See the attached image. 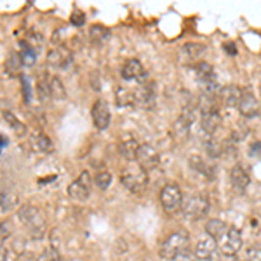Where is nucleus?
<instances>
[{
  "label": "nucleus",
  "instance_id": "nucleus-1",
  "mask_svg": "<svg viewBox=\"0 0 261 261\" xmlns=\"http://www.w3.org/2000/svg\"><path fill=\"white\" fill-rule=\"evenodd\" d=\"M18 216L21 223L24 225V228H27L33 237L40 239L42 235H44L45 231V216L44 213L40 211L39 207H35V205L32 204H24L19 207L18 211Z\"/></svg>",
  "mask_w": 261,
  "mask_h": 261
},
{
  "label": "nucleus",
  "instance_id": "nucleus-2",
  "mask_svg": "<svg viewBox=\"0 0 261 261\" xmlns=\"http://www.w3.org/2000/svg\"><path fill=\"white\" fill-rule=\"evenodd\" d=\"M120 181L129 192L133 193H141L148 185V172H146L140 164L130 162L125 166V169L122 171Z\"/></svg>",
  "mask_w": 261,
  "mask_h": 261
},
{
  "label": "nucleus",
  "instance_id": "nucleus-3",
  "mask_svg": "<svg viewBox=\"0 0 261 261\" xmlns=\"http://www.w3.org/2000/svg\"><path fill=\"white\" fill-rule=\"evenodd\" d=\"M188 249V233L185 230H178L171 233L161 246V258L178 259Z\"/></svg>",
  "mask_w": 261,
  "mask_h": 261
},
{
  "label": "nucleus",
  "instance_id": "nucleus-4",
  "mask_svg": "<svg viewBox=\"0 0 261 261\" xmlns=\"http://www.w3.org/2000/svg\"><path fill=\"white\" fill-rule=\"evenodd\" d=\"M183 209L185 216L192 218V220H199V218L205 216L209 213V200L205 195H200V193H193V195H188L183 199Z\"/></svg>",
  "mask_w": 261,
  "mask_h": 261
},
{
  "label": "nucleus",
  "instance_id": "nucleus-5",
  "mask_svg": "<svg viewBox=\"0 0 261 261\" xmlns=\"http://www.w3.org/2000/svg\"><path fill=\"white\" fill-rule=\"evenodd\" d=\"M195 77L202 86V89L205 91V94L216 96L218 92H220L221 87L218 86L216 75H214L211 65H207V63H199V65L195 66Z\"/></svg>",
  "mask_w": 261,
  "mask_h": 261
},
{
  "label": "nucleus",
  "instance_id": "nucleus-6",
  "mask_svg": "<svg viewBox=\"0 0 261 261\" xmlns=\"http://www.w3.org/2000/svg\"><path fill=\"white\" fill-rule=\"evenodd\" d=\"M183 193H181L179 187L176 183H167L161 190V204L164 209L169 213H174L183 205Z\"/></svg>",
  "mask_w": 261,
  "mask_h": 261
},
{
  "label": "nucleus",
  "instance_id": "nucleus-7",
  "mask_svg": "<svg viewBox=\"0 0 261 261\" xmlns=\"http://www.w3.org/2000/svg\"><path fill=\"white\" fill-rule=\"evenodd\" d=\"M218 247H220V251L225 256H235V254H237V252L241 251V247H242V235H241V231H239V228L230 226V228L226 230V233L220 239Z\"/></svg>",
  "mask_w": 261,
  "mask_h": 261
},
{
  "label": "nucleus",
  "instance_id": "nucleus-8",
  "mask_svg": "<svg viewBox=\"0 0 261 261\" xmlns=\"http://www.w3.org/2000/svg\"><path fill=\"white\" fill-rule=\"evenodd\" d=\"M91 193V176L89 172H82L81 178H77L68 187V195L73 200H86Z\"/></svg>",
  "mask_w": 261,
  "mask_h": 261
},
{
  "label": "nucleus",
  "instance_id": "nucleus-9",
  "mask_svg": "<svg viewBox=\"0 0 261 261\" xmlns=\"http://www.w3.org/2000/svg\"><path fill=\"white\" fill-rule=\"evenodd\" d=\"M136 164H140V166L145 169L146 172L155 169V167L159 166V153L157 150L153 148V146L150 145H140V150H138V155H136Z\"/></svg>",
  "mask_w": 261,
  "mask_h": 261
},
{
  "label": "nucleus",
  "instance_id": "nucleus-10",
  "mask_svg": "<svg viewBox=\"0 0 261 261\" xmlns=\"http://www.w3.org/2000/svg\"><path fill=\"white\" fill-rule=\"evenodd\" d=\"M110 108H108V103L103 99H98L92 107V122H94L96 129L105 130L110 124Z\"/></svg>",
  "mask_w": 261,
  "mask_h": 261
},
{
  "label": "nucleus",
  "instance_id": "nucleus-11",
  "mask_svg": "<svg viewBox=\"0 0 261 261\" xmlns=\"http://www.w3.org/2000/svg\"><path fill=\"white\" fill-rule=\"evenodd\" d=\"M218 251H220V247H218V241H214L213 237H205L202 239V241L197 242V247H195V256L199 259H205V261H211L218 256Z\"/></svg>",
  "mask_w": 261,
  "mask_h": 261
},
{
  "label": "nucleus",
  "instance_id": "nucleus-12",
  "mask_svg": "<svg viewBox=\"0 0 261 261\" xmlns=\"http://www.w3.org/2000/svg\"><path fill=\"white\" fill-rule=\"evenodd\" d=\"M202 130L209 136H213L221 125V115L218 108H211V110H202Z\"/></svg>",
  "mask_w": 261,
  "mask_h": 261
},
{
  "label": "nucleus",
  "instance_id": "nucleus-13",
  "mask_svg": "<svg viewBox=\"0 0 261 261\" xmlns=\"http://www.w3.org/2000/svg\"><path fill=\"white\" fill-rule=\"evenodd\" d=\"M237 108L244 117H254L259 113V103L251 91H242V96H241V101H239Z\"/></svg>",
  "mask_w": 261,
  "mask_h": 261
},
{
  "label": "nucleus",
  "instance_id": "nucleus-14",
  "mask_svg": "<svg viewBox=\"0 0 261 261\" xmlns=\"http://www.w3.org/2000/svg\"><path fill=\"white\" fill-rule=\"evenodd\" d=\"M241 96H242V91L239 89L237 86H225L218 92V101H220V105H225V107H228V108L239 107Z\"/></svg>",
  "mask_w": 261,
  "mask_h": 261
},
{
  "label": "nucleus",
  "instance_id": "nucleus-15",
  "mask_svg": "<svg viewBox=\"0 0 261 261\" xmlns=\"http://www.w3.org/2000/svg\"><path fill=\"white\" fill-rule=\"evenodd\" d=\"M122 79L124 81H141V79H145V68H143L141 61L138 60H127L124 65V68L120 71Z\"/></svg>",
  "mask_w": 261,
  "mask_h": 261
},
{
  "label": "nucleus",
  "instance_id": "nucleus-16",
  "mask_svg": "<svg viewBox=\"0 0 261 261\" xmlns=\"http://www.w3.org/2000/svg\"><path fill=\"white\" fill-rule=\"evenodd\" d=\"M230 183L237 192H244L247 187H249L251 178L242 166H233L230 171Z\"/></svg>",
  "mask_w": 261,
  "mask_h": 261
},
{
  "label": "nucleus",
  "instance_id": "nucleus-17",
  "mask_svg": "<svg viewBox=\"0 0 261 261\" xmlns=\"http://www.w3.org/2000/svg\"><path fill=\"white\" fill-rule=\"evenodd\" d=\"M122 157H125L127 161L134 162L136 161V155H138V150H140V143H138L136 140H125L120 143L119 146Z\"/></svg>",
  "mask_w": 261,
  "mask_h": 261
},
{
  "label": "nucleus",
  "instance_id": "nucleus-18",
  "mask_svg": "<svg viewBox=\"0 0 261 261\" xmlns=\"http://www.w3.org/2000/svg\"><path fill=\"white\" fill-rule=\"evenodd\" d=\"M226 230H228V226H226L221 220H209L205 223V231H207V235L213 237L214 241H216V239H221L223 235L226 233Z\"/></svg>",
  "mask_w": 261,
  "mask_h": 261
},
{
  "label": "nucleus",
  "instance_id": "nucleus-19",
  "mask_svg": "<svg viewBox=\"0 0 261 261\" xmlns=\"http://www.w3.org/2000/svg\"><path fill=\"white\" fill-rule=\"evenodd\" d=\"M47 61L50 66H56V68L66 66L68 65V53H65L63 49H53V50H49Z\"/></svg>",
  "mask_w": 261,
  "mask_h": 261
},
{
  "label": "nucleus",
  "instance_id": "nucleus-20",
  "mask_svg": "<svg viewBox=\"0 0 261 261\" xmlns=\"http://www.w3.org/2000/svg\"><path fill=\"white\" fill-rule=\"evenodd\" d=\"M89 37L92 40V44H105V42L108 40V37H110V32L107 30L105 27H99V24H96V27H92L89 30Z\"/></svg>",
  "mask_w": 261,
  "mask_h": 261
},
{
  "label": "nucleus",
  "instance_id": "nucleus-21",
  "mask_svg": "<svg viewBox=\"0 0 261 261\" xmlns=\"http://www.w3.org/2000/svg\"><path fill=\"white\" fill-rule=\"evenodd\" d=\"M32 146L37 151H50L53 150V141L45 134H35L32 138Z\"/></svg>",
  "mask_w": 261,
  "mask_h": 261
},
{
  "label": "nucleus",
  "instance_id": "nucleus-22",
  "mask_svg": "<svg viewBox=\"0 0 261 261\" xmlns=\"http://www.w3.org/2000/svg\"><path fill=\"white\" fill-rule=\"evenodd\" d=\"M19 60L23 66H33L37 61V49L32 47V45H24L19 54Z\"/></svg>",
  "mask_w": 261,
  "mask_h": 261
},
{
  "label": "nucleus",
  "instance_id": "nucleus-23",
  "mask_svg": "<svg viewBox=\"0 0 261 261\" xmlns=\"http://www.w3.org/2000/svg\"><path fill=\"white\" fill-rule=\"evenodd\" d=\"M94 185L99 188V190H107V188L112 185V174L108 171L98 172V174H96V178H94Z\"/></svg>",
  "mask_w": 261,
  "mask_h": 261
},
{
  "label": "nucleus",
  "instance_id": "nucleus-24",
  "mask_svg": "<svg viewBox=\"0 0 261 261\" xmlns=\"http://www.w3.org/2000/svg\"><path fill=\"white\" fill-rule=\"evenodd\" d=\"M4 119H6V120L12 125V129H14V133L18 134V136H21V134H24V130H27V127H24V124H23L21 120L16 119V117L12 115L11 112H4Z\"/></svg>",
  "mask_w": 261,
  "mask_h": 261
},
{
  "label": "nucleus",
  "instance_id": "nucleus-25",
  "mask_svg": "<svg viewBox=\"0 0 261 261\" xmlns=\"http://www.w3.org/2000/svg\"><path fill=\"white\" fill-rule=\"evenodd\" d=\"M117 103L119 107H125V105L136 103V96H133L127 89H117Z\"/></svg>",
  "mask_w": 261,
  "mask_h": 261
},
{
  "label": "nucleus",
  "instance_id": "nucleus-26",
  "mask_svg": "<svg viewBox=\"0 0 261 261\" xmlns=\"http://www.w3.org/2000/svg\"><path fill=\"white\" fill-rule=\"evenodd\" d=\"M190 166H192L195 171H199V172H202V174H205V176H211V174H213V171L209 169V166H207V164H205L204 161H202L200 157H193V159H190Z\"/></svg>",
  "mask_w": 261,
  "mask_h": 261
},
{
  "label": "nucleus",
  "instance_id": "nucleus-27",
  "mask_svg": "<svg viewBox=\"0 0 261 261\" xmlns=\"http://www.w3.org/2000/svg\"><path fill=\"white\" fill-rule=\"evenodd\" d=\"M14 205H16V197L14 195L4 193V195L0 197V209H2V211H11Z\"/></svg>",
  "mask_w": 261,
  "mask_h": 261
},
{
  "label": "nucleus",
  "instance_id": "nucleus-28",
  "mask_svg": "<svg viewBox=\"0 0 261 261\" xmlns=\"http://www.w3.org/2000/svg\"><path fill=\"white\" fill-rule=\"evenodd\" d=\"M244 261H261V247L251 246L246 249V259Z\"/></svg>",
  "mask_w": 261,
  "mask_h": 261
},
{
  "label": "nucleus",
  "instance_id": "nucleus-29",
  "mask_svg": "<svg viewBox=\"0 0 261 261\" xmlns=\"http://www.w3.org/2000/svg\"><path fill=\"white\" fill-rule=\"evenodd\" d=\"M39 261H61V256L56 249H45L39 256Z\"/></svg>",
  "mask_w": 261,
  "mask_h": 261
},
{
  "label": "nucleus",
  "instance_id": "nucleus-30",
  "mask_svg": "<svg viewBox=\"0 0 261 261\" xmlns=\"http://www.w3.org/2000/svg\"><path fill=\"white\" fill-rule=\"evenodd\" d=\"M9 223H2L0 225V247H2V244L9 239V235H11V230H9Z\"/></svg>",
  "mask_w": 261,
  "mask_h": 261
},
{
  "label": "nucleus",
  "instance_id": "nucleus-31",
  "mask_svg": "<svg viewBox=\"0 0 261 261\" xmlns=\"http://www.w3.org/2000/svg\"><path fill=\"white\" fill-rule=\"evenodd\" d=\"M251 155L261 157V143H254V145L251 146Z\"/></svg>",
  "mask_w": 261,
  "mask_h": 261
},
{
  "label": "nucleus",
  "instance_id": "nucleus-32",
  "mask_svg": "<svg viewBox=\"0 0 261 261\" xmlns=\"http://www.w3.org/2000/svg\"><path fill=\"white\" fill-rule=\"evenodd\" d=\"M84 21H86V18H84V14L81 12V14H73V18H71V23L73 24H84Z\"/></svg>",
  "mask_w": 261,
  "mask_h": 261
},
{
  "label": "nucleus",
  "instance_id": "nucleus-33",
  "mask_svg": "<svg viewBox=\"0 0 261 261\" xmlns=\"http://www.w3.org/2000/svg\"><path fill=\"white\" fill-rule=\"evenodd\" d=\"M0 261H7V252L4 247H0Z\"/></svg>",
  "mask_w": 261,
  "mask_h": 261
},
{
  "label": "nucleus",
  "instance_id": "nucleus-34",
  "mask_svg": "<svg viewBox=\"0 0 261 261\" xmlns=\"http://www.w3.org/2000/svg\"><path fill=\"white\" fill-rule=\"evenodd\" d=\"M259 115H261V107H259Z\"/></svg>",
  "mask_w": 261,
  "mask_h": 261
}]
</instances>
